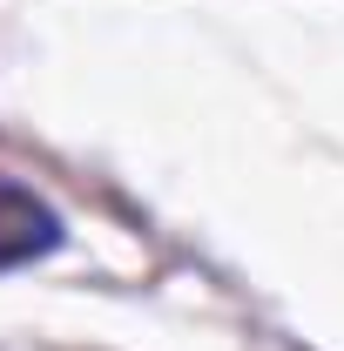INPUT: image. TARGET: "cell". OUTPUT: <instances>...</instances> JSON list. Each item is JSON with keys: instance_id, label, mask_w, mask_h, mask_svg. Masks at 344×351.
<instances>
[{"instance_id": "6da1fadb", "label": "cell", "mask_w": 344, "mask_h": 351, "mask_svg": "<svg viewBox=\"0 0 344 351\" xmlns=\"http://www.w3.org/2000/svg\"><path fill=\"white\" fill-rule=\"evenodd\" d=\"M47 243H54V217H47L27 189L0 182V263H21V257H34V250H47Z\"/></svg>"}]
</instances>
